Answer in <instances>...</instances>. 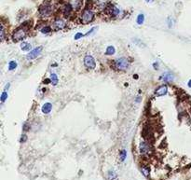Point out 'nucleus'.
I'll list each match as a JSON object with an SVG mask.
<instances>
[{"instance_id":"1","label":"nucleus","mask_w":191,"mask_h":180,"mask_svg":"<svg viewBox=\"0 0 191 180\" xmlns=\"http://www.w3.org/2000/svg\"><path fill=\"white\" fill-rule=\"evenodd\" d=\"M52 10H53L52 6L48 3H44L42 6L39 7V14H40V16L42 17L50 16L51 13H52Z\"/></svg>"},{"instance_id":"2","label":"nucleus","mask_w":191,"mask_h":180,"mask_svg":"<svg viewBox=\"0 0 191 180\" xmlns=\"http://www.w3.org/2000/svg\"><path fill=\"white\" fill-rule=\"evenodd\" d=\"M27 35V31L25 28H23V27H21V28H19L15 31L12 35V39L14 42H18V41H21L22 40L23 38L26 37Z\"/></svg>"},{"instance_id":"3","label":"nucleus","mask_w":191,"mask_h":180,"mask_svg":"<svg viewBox=\"0 0 191 180\" xmlns=\"http://www.w3.org/2000/svg\"><path fill=\"white\" fill-rule=\"evenodd\" d=\"M115 67L120 71H124L129 67V61L127 58H119V59L115 61Z\"/></svg>"},{"instance_id":"4","label":"nucleus","mask_w":191,"mask_h":180,"mask_svg":"<svg viewBox=\"0 0 191 180\" xmlns=\"http://www.w3.org/2000/svg\"><path fill=\"white\" fill-rule=\"evenodd\" d=\"M93 17L94 14L92 11L90 10H85L81 15V22L83 24H88V23H90L93 20Z\"/></svg>"},{"instance_id":"5","label":"nucleus","mask_w":191,"mask_h":180,"mask_svg":"<svg viewBox=\"0 0 191 180\" xmlns=\"http://www.w3.org/2000/svg\"><path fill=\"white\" fill-rule=\"evenodd\" d=\"M139 150H140V153L143 155H146L149 154L151 152V146L148 142H145V141H142L139 145Z\"/></svg>"},{"instance_id":"6","label":"nucleus","mask_w":191,"mask_h":180,"mask_svg":"<svg viewBox=\"0 0 191 180\" xmlns=\"http://www.w3.org/2000/svg\"><path fill=\"white\" fill-rule=\"evenodd\" d=\"M84 65L87 68L94 69L95 66H96V62H95L94 58L91 55H86L84 58Z\"/></svg>"},{"instance_id":"7","label":"nucleus","mask_w":191,"mask_h":180,"mask_svg":"<svg viewBox=\"0 0 191 180\" xmlns=\"http://www.w3.org/2000/svg\"><path fill=\"white\" fill-rule=\"evenodd\" d=\"M43 48L40 46V47H37V48H35L34 50H32L31 52L26 55V58L28 60H33V59H35V58H37L39 55H40V53L42 52Z\"/></svg>"},{"instance_id":"8","label":"nucleus","mask_w":191,"mask_h":180,"mask_svg":"<svg viewBox=\"0 0 191 180\" xmlns=\"http://www.w3.org/2000/svg\"><path fill=\"white\" fill-rule=\"evenodd\" d=\"M53 27L55 30H62L65 27V22L62 19H57L56 21L53 22Z\"/></svg>"},{"instance_id":"9","label":"nucleus","mask_w":191,"mask_h":180,"mask_svg":"<svg viewBox=\"0 0 191 180\" xmlns=\"http://www.w3.org/2000/svg\"><path fill=\"white\" fill-rule=\"evenodd\" d=\"M107 10H108L109 14L111 15V16H114V17L118 16V15L121 13L120 9H118V7H115V6H111L109 7H107Z\"/></svg>"},{"instance_id":"10","label":"nucleus","mask_w":191,"mask_h":180,"mask_svg":"<svg viewBox=\"0 0 191 180\" xmlns=\"http://www.w3.org/2000/svg\"><path fill=\"white\" fill-rule=\"evenodd\" d=\"M167 92H168V88H167L166 85H163V86H160L158 90H156L155 94H156L157 96H163V95L167 94Z\"/></svg>"},{"instance_id":"11","label":"nucleus","mask_w":191,"mask_h":180,"mask_svg":"<svg viewBox=\"0 0 191 180\" xmlns=\"http://www.w3.org/2000/svg\"><path fill=\"white\" fill-rule=\"evenodd\" d=\"M160 79L164 81V82H171V81H173V79H174V77H173V75L172 73H170V72H166V73H164L163 75L160 77Z\"/></svg>"},{"instance_id":"12","label":"nucleus","mask_w":191,"mask_h":180,"mask_svg":"<svg viewBox=\"0 0 191 180\" xmlns=\"http://www.w3.org/2000/svg\"><path fill=\"white\" fill-rule=\"evenodd\" d=\"M72 12V6L70 5V4H65V6L63 7V13L65 16L68 17L69 15Z\"/></svg>"},{"instance_id":"13","label":"nucleus","mask_w":191,"mask_h":180,"mask_svg":"<svg viewBox=\"0 0 191 180\" xmlns=\"http://www.w3.org/2000/svg\"><path fill=\"white\" fill-rule=\"evenodd\" d=\"M42 112L44 113V114H49V113L51 111V109H52V105L50 103H46L43 105L42 107Z\"/></svg>"},{"instance_id":"14","label":"nucleus","mask_w":191,"mask_h":180,"mask_svg":"<svg viewBox=\"0 0 191 180\" xmlns=\"http://www.w3.org/2000/svg\"><path fill=\"white\" fill-rule=\"evenodd\" d=\"M32 46L31 44H29L28 42H22L21 44V49L22 50H24V52H29V50H31Z\"/></svg>"},{"instance_id":"15","label":"nucleus","mask_w":191,"mask_h":180,"mask_svg":"<svg viewBox=\"0 0 191 180\" xmlns=\"http://www.w3.org/2000/svg\"><path fill=\"white\" fill-rule=\"evenodd\" d=\"M107 178L109 180H116L118 178V175L114 171H108L107 173Z\"/></svg>"},{"instance_id":"16","label":"nucleus","mask_w":191,"mask_h":180,"mask_svg":"<svg viewBox=\"0 0 191 180\" xmlns=\"http://www.w3.org/2000/svg\"><path fill=\"white\" fill-rule=\"evenodd\" d=\"M50 80H51V83H52L54 86H56L58 84V77L55 73H52L50 75Z\"/></svg>"},{"instance_id":"17","label":"nucleus","mask_w":191,"mask_h":180,"mask_svg":"<svg viewBox=\"0 0 191 180\" xmlns=\"http://www.w3.org/2000/svg\"><path fill=\"white\" fill-rule=\"evenodd\" d=\"M115 52H116V50H115V48L113 46L107 47L106 52H105V53L107 54V55H113V54H115Z\"/></svg>"},{"instance_id":"18","label":"nucleus","mask_w":191,"mask_h":180,"mask_svg":"<svg viewBox=\"0 0 191 180\" xmlns=\"http://www.w3.org/2000/svg\"><path fill=\"white\" fill-rule=\"evenodd\" d=\"M126 158H127V151L125 149H122L120 151V154H119V160L120 162H124Z\"/></svg>"},{"instance_id":"19","label":"nucleus","mask_w":191,"mask_h":180,"mask_svg":"<svg viewBox=\"0 0 191 180\" xmlns=\"http://www.w3.org/2000/svg\"><path fill=\"white\" fill-rule=\"evenodd\" d=\"M141 172L143 173V175H145V177H148L149 175V168L147 166H142L141 167Z\"/></svg>"},{"instance_id":"20","label":"nucleus","mask_w":191,"mask_h":180,"mask_svg":"<svg viewBox=\"0 0 191 180\" xmlns=\"http://www.w3.org/2000/svg\"><path fill=\"white\" fill-rule=\"evenodd\" d=\"M137 23L138 24H143L144 23V22H145V15L144 14H139L138 16H137Z\"/></svg>"},{"instance_id":"21","label":"nucleus","mask_w":191,"mask_h":180,"mask_svg":"<svg viewBox=\"0 0 191 180\" xmlns=\"http://www.w3.org/2000/svg\"><path fill=\"white\" fill-rule=\"evenodd\" d=\"M82 4H83V0H77V1L75 2V9L77 10H80L82 7Z\"/></svg>"},{"instance_id":"22","label":"nucleus","mask_w":191,"mask_h":180,"mask_svg":"<svg viewBox=\"0 0 191 180\" xmlns=\"http://www.w3.org/2000/svg\"><path fill=\"white\" fill-rule=\"evenodd\" d=\"M16 67H17V62H16L15 61H10L9 62V70H14Z\"/></svg>"},{"instance_id":"23","label":"nucleus","mask_w":191,"mask_h":180,"mask_svg":"<svg viewBox=\"0 0 191 180\" xmlns=\"http://www.w3.org/2000/svg\"><path fill=\"white\" fill-rule=\"evenodd\" d=\"M50 31H51V28H50V26H44L43 28H41L40 32H41L42 34H49Z\"/></svg>"},{"instance_id":"24","label":"nucleus","mask_w":191,"mask_h":180,"mask_svg":"<svg viewBox=\"0 0 191 180\" xmlns=\"http://www.w3.org/2000/svg\"><path fill=\"white\" fill-rule=\"evenodd\" d=\"M7 92L4 91L1 94V97H0V100H1L2 103H4V102L7 100Z\"/></svg>"},{"instance_id":"25","label":"nucleus","mask_w":191,"mask_h":180,"mask_svg":"<svg viewBox=\"0 0 191 180\" xmlns=\"http://www.w3.org/2000/svg\"><path fill=\"white\" fill-rule=\"evenodd\" d=\"M0 38H1V41H4V39H5V29H4L3 24L1 25V37H0Z\"/></svg>"},{"instance_id":"26","label":"nucleus","mask_w":191,"mask_h":180,"mask_svg":"<svg viewBox=\"0 0 191 180\" xmlns=\"http://www.w3.org/2000/svg\"><path fill=\"white\" fill-rule=\"evenodd\" d=\"M84 36H85V35H83L82 33H77V34L75 35V39L78 40V39H80V38H82Z\"/></svg>"},{"instance_id":"27","label":"nucleus","mask_w":191,"mask_h":180,"mask_svg":"<svg viewBox=\"0 0 191 180\" xmlns=\"http://www.w3.org/2000/svg\"><path fill=\"white\" fill-rule=\"evenodd\" d=\"M26 140H27V136H26L25 134H22V137H21V139H20V142H21V143H24V142H26Z\"/></svg>"},{"instance_id":"28","label":"nucleus","mask_w":191,"mask_h":180,"mask_svg":"<svg viewBox=\"0 0 191 180\" xmlns=\"http://www.w3.org/2000/svg\"><path fill=\"white\" fill-rule=\"evenodd\" d=\"M95 30H97V27H93V28H91V29L89 31V32L85 35V36H90V35H91L92 33H94V31H95Z\"/></svg>"},{"instance_id":"29","label":"nucleus","mask_w":191,"mask_h":180,"mask_svg":"<svg viewBox=\"0 0 191 180\" xmlns=\"http://www.w3.org/2000/svg\"><path fill=\"white\" fill-rule=\"evenodd\" d=\"M10 84L9 83V84H7L6 85V87H5V92L7 91V90H9V88H10Z\"/></svg>"},{"instance_id":"30","label":"nucleus","mask_w":191,"mask_h":180,"mask_svg":"<svg viewBox=\"0 0 191 180\" xmlns=\"http://www.w3.org/2000/svg\"><path fill=\"white\" fill-rule=\"evenodd\" d=\"M158 65L157 64V62H155V64H154V67H155V69H158Z\"/></svg>"},{"instance_id":"31","label":"nucleus","mask_w":191,"mask_h":180,"mask_svg":"<svg viewBox=\"0 0 191 180\" xmlns=\"http://www.w3.org/2000/svg\"><path fill=\"white\" fill-rule=\"evenodd\" d=\"M188 87H189V88H191V79H190V80L188 81Z\"/></svg>"},{"instance_id":"32","label":"nucleus","mask_w":191,"mask_h":180,"mask_svg":"<svg viewBox=\"0 0 191 180\" xmlns=\"http://www.w3.org/2000/svg\"><path fill=\"white\" fill-rule=\"evenodd\" d=\"M145 1H146L147 3H149V2H152V1H153V0H145Z\"/></svg>"},{"instance_id":"33","label":"nucleus","mask_w":191,"mask_h":180,"mask_svg":"<svg viewBox=\"0 0 191 180\" xmlns=\"http://www.w3.org/2000/svg\"><path fill=\"white\" fill-rule=\"evenodd\" d=\"M133 77H135V79H138V76H137V75H134Z\"/></svg>"}]
</instances>
